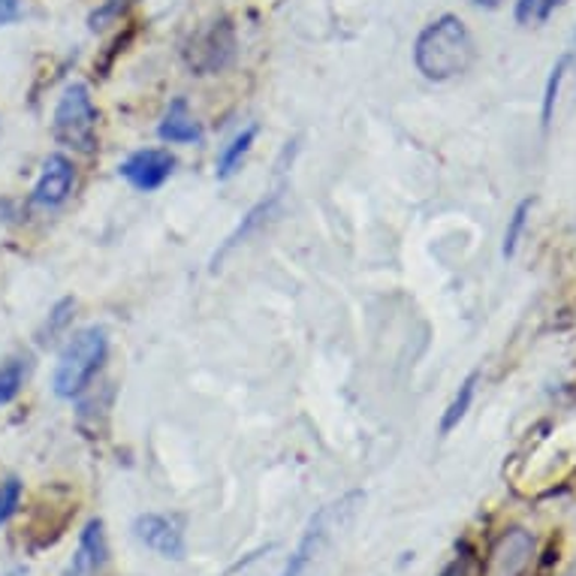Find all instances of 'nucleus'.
<instances>
[{
  "label": "nucleus",
  "instance_id": "6ab92c4d",
  "mask_svg": "<svg viewBox=\"0 0 576 576\" xmlns=\"http://www.w3.org/2000/svg\"><path fill=\"white\" fill-rule=\"evenodd\" d=\"M73 308H75L73 299H61V302H58V305L51 308L49 324H46V329H43V336H39V339H43V341L55 339V336L61 332L63 326L73 320Z\"/></svg>",
  "mask_w": 576,
  "mask_h": 576
},
{
  "label": "nucleus",
  "instance_id": "f3484780",
  "mask_svg": "<svg viewBox=\"0 0 576 576\" xmlns=\"http://www.w3.org/2000/svg\"><path fill=\"white\" fill-rule=\"evenodd\" d=\"M534 209V200H522L510 214V224H507V233H504V245H502V257L504 260H514L516 248H519V238L526 233L528 214Z\"/></svg>",
  "mask_w": 576,
  "mask_h": 576
},
{
  "label": "nucleus",
  "instance_id": "9b49d317",
  "mask_svg": "<svg viewBox=\"0 0 576 576\" xmlns=\"http://www.w3.org/2000/svg\"><path fill=\"white\" fill-rule=\"evenodd\" d=\"M157 137L169 145H188V142H197L202 137L200 125L193 121V115L188 109V101H173L169 109L163 115L161 127H157Z\"/></svg>",
  "mask_w": 576,
  "mask_h": 576
},
{
  "label": "nucleus",
  "instance_id": "393cba45",
  "mask_svg": "<svg viewBox=\"0 0 576 576\" xmlns=\"http://www.w3.org/2000/svg\"><path fill=\"white\" fill-rule=\"evenodd\" d=\"M113 3H118V0H113Z\"/></svg>",
  "mask_w": 576,
  "mask_h": 576
},
{
  "label": "nucleus",
  "instance_id": "6e6552de",
  "mask_svg": "<svg viewBox=\"0 0 576 576\" xmlns=\"http://www.w3.org/2000/svg\"><path fill=\"white\" fill-rule=\"evenodd\" d=\"M173 169H176V157L163 149L137 151V154H130V157L118 166V173H121L133 188L142 190V193L163 188L166 178L173 176Z\"/></svg>",
  "mask_w": 576,
  "mask_h": 576
},
{
  "label": "nucleus",
  "instance_id": "412c9836",
  "mask_svg": "<svg viewBox=\"0 0 576 576\" xmlns=\"http://www.w3.org/2000/svg\"><path fill=\"white\" fill-rule=\"evenodd\" d=\"M516 22L519 25H531L538 19V0H516Z\"/></svg>",
  "mask_w": 576,
  "mask_h": 576
},
{
  "label": "nucleus",
  "instance_id": "5701e85b",
  "mask_svg": "<svg viewBox=\"0 0 576 576\" xmlns=\"http://www.w3.org/2000/svg\"><path fill=\"white\" fill-rule=\"evenodd\" d=\"M567 0H538V22H546L559 7H564Z\"/></svg>",
  "mask_w": 576,
  "mask_h": 576
},
{
  "label": "nucleus",
  "instance_id": "39448f33",
  "mask_svg": "<svg viewBox=\"0 0 576 576\" xmlns=\"http://www.w3.org/2000/svg\"><path fill=\"white\" fill-rule=\"evenodd\" d=\"M236 58V31L233 25L221 19L202 27L200 34H193L185 49V61L197 75H214L226 70Z\"/></svg>",
  "mask_w": 576,
  "mask_h": 576
},
{
  "label": "nucleus",
  "instance_id": "f03ea898",
  "mask_svg": "<svg viewBox=\"0 0 576 576\" xmlns=\"http://www.w3.org/2000/svg\"><path fill=\"white\" fill-rule=\"evenodd\" d=\"M106 353H109V339H106V329L101 326H89V329H79L73 339L67 341L55 377H51V387L61 399H73L82 389L89 387V380L101 365L106 363Z\"/></svg>",
  "mask_w": 576,
  "mask_h": 576
},
{
  "label": "nucleus",
  "instance_id": "aec40b11",
  "mask_svg": "<svg viewBox=\"0 0 576 576\" xmlns=\"http://www.w3.org/2000/svg\"><path fill=\"white\" fill-rule=\"evenodd\" d=\"M22 19V0H0V27Z\"/></svg>",
  "mask_w": 576,
  "mask_h": 576
},
{
  "label": "nucleus",
  "instance_id": "b1692460",
  "mask_svg": "<svg viewBox=\"0 0 576 576\" xmlns=\"http://www.w3.org/2000/svg\"><path fill=\"white\" fill-rule=\"evenodd\" d=\"M474 7H483V10H498L504 0H471Z\"/></svg>",
  "mask_w": 576,
  "mask_h": 576
},
{
  "label": "nucleus",
  "instance_id": "f8f14e48",
  "mask_svg": "<svg viewBox=\"0 0 576 576\" xmlns=\"http://www.w3.org/2000/svg\"><path fill=\"white\" fill-rule=\"evenodd\" d=\"M275 205H278V197H269V200L257 202V205H254L251 212H248V214H245V218H242V224L236 226V233H233V236L226 238L224 245H221V251L214 254L212 269H218V263L224 260L226 254L233 251V248H238V245H242L245 238L251 236V233H257V230H260V226H263L266 221L272 218V212H275Z\"/></svg>",
  "mask_w": 576,
  "mask_h": 576
},
{
  "label": "nucleus",
  "instance_id": "20e7f679",
  "mask_svg": "<svg viewBox=\"0 0 576 576\" xmlns=\"http://www.w3.org/2000/svg\"><path fill=\"white\" fill-rule=\"evenodd\" d=\"M360 502H363V495H360V492H353V495L341 498V502L320 507V510L314 514L311 522H308V528H305L299 546L290 552L287 564H284V574L281 576H305L308 564H311L314 559L320 555V550L326 546V540L332 538V531L341 526V519L351 514L353 504H360Z\"/></svg>",
  "mask_w": 576,
  "mask_h": 576
},
{
  "label": "nucleus",
  "instance_id": "0eeeda50",
  "mask_svg": "<svg viewBox=\"0 0 576 576\" xmlns=\"http://www.w3.org/2000/svg\"><path fill=\"white\" fill-rule=\"evenodd\" d=\"M133 534H137V540H142L151 552H157L161 559L181 562V559L188 555L185 534H181V528H178L176 519H169V516H161V514L137 516Z\"/></svg>",
  "mask_w": 576,
  "mask_h": 576
},
{
  "label": "nucleus",
  "instance_id": "9d476101",
  "mask_svg": "<svg viewBox=\"0 0 576 576\" xmlns=\"http://www.w3.org/2000/svg\"><path fill=\"white\" fill-rule=\"evenodd\" d=\"M106 531H103L101 519H91L82 538H79V550H75L73 562L63 571V576H94L106 564Z\"/></svg>",
  "mask_w": 576,
  "mask_h": 576
},
{
  "label": "nucleus",
  "instance_id": "4be33fe9",
  "mask_svg": "<svg viewBox=\"0 0 576 576\" xmlns=\"http://www.w3.org/2000/svg\"><path fill=\"white\" fill-rule=\"evenodd\" d=\"M468 564H471V559H468V555H459L456 562H450L440 571V576H468Z\"/></svg>",
  "mask_w": 576,
  "mask_h": 576
},
{
  "label": "nucleus",
  "instance_id": "ddd939ff",
  "mask_svg": "<svg viewBox=\"0 0 576 576\" xmlns=\"http://www.w3.org/2000/svg\"><path fill=\"white\" fill-rule=\"evenodd\" d=\"M477 384H480V375H477V372H471V375L465 377L459 392L452 396L450 408L444 411V420H440V435H450L452 428L462 423L465 414L471 411V404H474V396H477Z\"/></svg>",
  "mask_w": 576,
  "mask_h": 576
},
{
  "label": "nucleus",
  "instance_id": "4468645a",
  "mask_svg": "<svg viewBox=\"0 0 576 576\" xmlns=\"http://www.w3.org/2000/svg\"><path fill=\"white\" fill-rule=\"evenodd\" d=\"M254 139H257V127H245V130L221 151V157H218V178H221V181L236 176V169L242 166V161L248 157V151H251Z\"/></svg>",
  "mask_w": 576,
  "mask_h": 576
},
{
  "label": "nucleus",
  "instance_id": "423d86ee",
  "mask_svg": "<svg viewBox=\"0 0 576 576\" xmlns=\"http://www.w3.org/2000/svg\"><path fill=\"white\" fill-rule=\"evenodd\" d=\"M534 550H538V543L528 528H504L489 546L486 576H526V571L534 562Z\"/></svg>",
  "mask_w": 576,
  "mask_h": 576
},
{
  "label": "nucleus",
  "instance_id": "dca6fc26",
  "mask_svg": "<svg viewBox=\"0 0 576 576\" xmlns=\"http://www.w3.org/2000/svg\"><path fill=\"white\" fill-rule=\"evenodd\" d=\"M25 377H27V365L25 360H7V363L0 365V404H10V401L22 392L25 387Z\"/></svg>",
  "mask_w": 576,
  "mask_h": 576
},
{
  "label": "nucleus",
  "instance_id": "f257e3e1",
  "mask_svg": "<svg viewBox=\"0 0 576 576\" xmlns=\"http://www.w3.org/2000/svg\"><path fill=\"white\" fill-rule=\"evenodd\" d=\"M477 61V46L471 31L459 15H440L423 27L416 37L414 63L420 73L432 82H447L468 73Z\"/></svg>",
  "mask_w": 576,
  "mask_h": 576
},
{
  "label": "nucleus",
  "instance_id": "7ed1b4c3",
  "mask_svg": "<svg viewBox=\"0 0 576 576\" xmlns=\"http://www.w3.org/2000/svg\"><path fill=\"white\" fill-rule=\"evenodd\" d=\"M55 139L67 149L91 154L97 149V109L85 85H70L55 109Z\"/></svg>",
  "mask_w": 576,
  "mask_h": 576
},
{
  "label": "nucleus",
  "instance_id": "a211bd4d",
  "mask_svg": "<svg viewBox=\"0 0 576 576\" xmlns=\"http://www.w3.org/2000/svg\"><path fill=\"white\" fill-rule=\"evenodd\" d=\"M19 504H22V483L15 477H10V480L0 483V526H7L13 519Z\"/></svg>",
  "mask_w": 576,
  "mask_h": 576
},
{
  "label": "nucleus",
  "instance_id": "1a4fd4ad",
  "mask_svg": "<svg viewBox=\"0 0 576 576\" xmlns=\"http://www.w3.org/2000/svg\"><path fill=\"white\" fill-rule=\"evenodd\" d=\"M75 185V166L70 163V157L63 154H51L49 161L43 163V173H39L37 188H34V202L37 205H46V209H55L61 205L70 190Z\"/></svg>",
  "mask_w": 576,
  "mask_h": 576
},
{
  "label": "nucleus",
  "instance_id": "2eb2a0df",
  "mask_svg": "<svg viewBox=\"0 0 576 576\" xmlns=\"http://www.w3.org/2000/svg\"><path fill=\"white\" fill-rule=\"evenodd\" d=\"M567 67H571V55H562L555 67L550 70V79H546V89H543V109H540V125L543 130H550L552 115H555V103H559V94H562V82L567 75Z\"/></svg>",
  "mask_w": 576,
  "mask_h": 576
}]
</instances>
